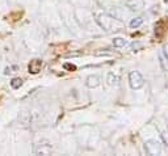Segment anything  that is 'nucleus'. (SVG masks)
<instances>
[{
    "mask_svg": "<svg viewBox=\"0 0 168 156\" xmlns=\"http://www.w3.org/2000/svg\"><path fill=\"white\" fill-rule=\"evenodd\" d=\"M129 84H130L131 89L137 91V89H141L144 84V79L142 74L139 71H131L129 74Z\"/></svg>",
    "mask_w": 168,
    "mask_h": 156,
    "instance_id": "f257e3e1",
    "label": "nucleus"
},
{
    "mask_svg": "<svg viewBox=\"0 0 168 156\" xmlns=\"http://www.w3.org/2000/svg\"><path fill=\"white\" fill-rule=\"evenodd\" d=\"M96 22L103 28L105 30H112L113 28V24H114V19L110 17V16L105 15V13H97L96 15Z\"/></svg>",
    "mask_w": 168,
    "mask_h": 156,
    "instance_id": "f03ea898",
    "label": "nucleus"
},
{
    "mask_svg": "<svg viewBox=\"0 0 168 156\" xmlns=\"http://www.w3.org/2000/svg\"><path fill=\"white\" fill-rule=\"evenodd\" d=\"M144 151H146L148 155H160L161 152V147L158 141H147L144 143Z\"/></svg>",
    "mask_w": 168,
    "mask_h": 156,
    "instance_id": "7ed1b4c3",
    "label": "nucleus"
},
{
    "mask_svg": "<svg viewBox=\"0 0 168 156\" xmlns=\"http://www.w3.org/2000/svg\"><path fill=\"white\" fill-rule=\"evenodd\" d=\"M53 151V147H51V144L47 143V142H45V144H37L36 148H34V154L36 155H50Z\"/></svg>",
    "mask_w": 168,
    "mask_h": 156,
    "instance_id": "20e7f679",
    "label": "nucleus"
},
{
    "mask_svg": "<svg viewBox=\"0 0 168 156\" xmlns=\"http://www.w3.org/2000/svg\"><path fill=\"white\" fill-rule=\"evenodd\" d=\"M126 7L131 11V12H138L142 11L144 7L143 0H126Z\"/></svg>",
    "mask_w": 168,
    "mask_h": 156,
    "instance_id": "39448f33",
    "label": "nucleus"
},
{
    "mask_svg": "<svg viewBox=\"0 0 168 156\" xmlns=\"http://www.w3.org/2000/svg\"><path fill=\"white\" fill-rule=\"evenodd\" d=\"M41 67H42V60L41 59H33V60H30V63H29V72L30 74H33V75H36V74H38V72L41 71Z\"/></svg>",
    "mask_w": 168,
    "mask_h": 156,
    "instance_id": "423d86ee",
    "label": "nucleus"
},
{
    "mask_svg": "<svg viewBox=\"0 0 168 156\" xmlns=\"http://www.w3.org/2000/svg\"><path fill=\"white\" fill-rule=\"evenodd\" d=\"M100 76H97V75H89L88 77H87V80H86V85L88 87V88H96V87H99L100 85Z\"/></svg>",
    "mask_w": 168,
    "mask_h": 156,
    "instance_id": "0eeeda50",
    "label": "nucleus"
},
{
    "mask_svg": "<svg viewBox=\"0 0 168 156\" xmlns=\"http://www.w3.org/2000/svg\"><path fill=\"white\" fill-rule=\"evenodd\" d=\"M143 24V17H135L133 19L130 21V28H133V29H137V28H139Z\"/></svg>",
    "mask_w": 168,
    "mask_h": 156,
    "instance_id": "6e6552de",
    "label": "nucleus"
},
{
    "mask_svg": "<svg viewBox=\"0 0 168 156\" xmlns=\"http://www.w3.org/2000/svg\"><path fill=\"white\" fill-rule=\"evenodd\" d=\"M106 81H108L109 85H117L118 84V76H116L114 74H108Z\"/></svg>",
    "mask_w": 168,
    "mask_h": 156,
    "instance_id": "1a4fd4ad",
    "label": "nucleus"
},
{
    "mask_svg": "<svg viewBox=\"0 0 168 156\" xmlns=\"http://www.w3.org/2000/svg\"><path fill=\"white\" fill-rule=\"evenodd\" d=\"M22 84H24V81H22V79H20V77H15V79H12V81H11V87L13 89H19L20 87H22Z\"/></svg>",
    "mask_w": 168,
    "mask_h": 156,
    "instance_id": "9d476101",
    "label": "nucleus"
},
{
    "mask_svg": "<svg viewBox=\"0 0 168 156\" xmlns=\"http://www.w3.org/2000/svg\"><path fill=\"white\" fill-rule=\"evenodd\" d=\"M125 43H126V41L124 40V38H121V37H117V38L113 40V45L116 47H122V46H125Z\"/></svg>",
    "mask_w": 168,
    "mask_h": 156,
    "instance_id": "9b49d317",
    "label": "nucleus"
},
{
    "mask_svg": "<svg viewBox=\"0 0 168 156\" xmlns=\"http://www.w3.org/2000/svg\"><path fill=\"white\" fill-rule=\"evenodd\" d=\"M19 71V67L17 66H11V67H7L4 70V74L5 75H9V74H13V72H17Z\"/></svg>",
    "mask_w": 168,
    "mask_h": 156,
    "instance_id": "f8f14e48",
    "label": "nucleus"
},
{
    "mask_svg": "<svg viewBox=\"0 0 168 156\" xmlns=\"http://www.w3.org/2000/svg\"><path fill=\"white\" fill-rule=\"evenodd\" d=\"M161 141H163V143L168 147V132H167V131L161 134Z\"/></svg>",
    "mask_w": 168,
    "mask_h": 156,
    "instance_id": "ddd939ff",
    "label": "nucleus"
},
{
    "mask_svg": "<svg viewBox=\"0 0 168 156\" xmlns=\"http://www.w3.org/2000/svg\"><path fill=\"white\" fill-rule=\"evenodd\" d=\"M64 68H66V70H75L76 67H75L74 64H69V63H66V64H64Z\"/></svg>",
    "mask_w": 168,
    "mask_h": 156,
    "instance_id": "4468645a",
    "label": "nucleus"
},
{
    "mask_svg": "<svg viewBox=\"0 0 168 156\" xmlns=\"http://www.w3.org/2000/svg\"><path fill=\"white\" fill-rule=\"evenodd\" d=\"M163 51H164V55H166V58H167V60H168V43L164 46V49H163Z\"/></svg>",
    "mask_w": 168,
    "mask_h": 156,
    "instance_id": "2eb2a0df",
    "label": "nucleus"
},
{
    "mask_svg": "<svg viewBox=\"0 0 168 156\" xmlns=\"http://www.w3.org/2000/svg\"><path fill=\"white\" fill-rule=\"evenodd\" d=\"M164 2H168V0H164Z\"/></svg>",
    "mask_w": 168,
    "mask_h": 156,
    "instance_id": "dca6fc26",
    "label": "nucleus"
}]
</instances>
